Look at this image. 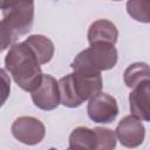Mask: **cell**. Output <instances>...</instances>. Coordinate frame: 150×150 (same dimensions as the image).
<instances>
[{"mask_svg": "<svg viewBox=\"0 0 150 150\" xmlns=\"http://www.w3.org/2000/svg\"><path fill=\"white\" fill-rule=\"evenodd\" d=\"M60 103L67 108H77L102 91L101 73L73 70L57 81Z\"/></svg>", "mask_w": 150, "mask_h": 150, "instance_id": "7a4b0ae2", "label": "cell"}, {"mask_svg": "<svg viewBox=\"0 0 150 150\" xmlns=\"http://www.w3.org/2000/svg\"><path fill=\"white\" fill-rule=\"evenodd\" d=\"M15 40L16 39L14 38V35L0 21V53L4 52V50H6L11 46H13Z\"/></svg>", "mask_w": 150, "mask_h": 150, "instance_id": "e0dca14e", "label": "cell"}, {"mask_svg": "<svg viewBox=\"0 0 150 150\" xmlns=\"http://www.w3.org/2000/svg\"><path fill=\"white\" fill-rule=\"evenodd\" d=\"M11 131L15 139L26 145L39 144L46 135L45 124L33 116H21L15 118L11 127Z\"/></svg>", "mask_w": 150, "mask_h": 150, "instance_id": "5b68a950", "label": "cell"}, {"mask_svg": "<svg viewBox=\"0 0 150 150\" xmlns=\"http://www.w3.org/2000/svg\"><path fill=\"white\" fill-rule=\"evenodd\" d=\"M87 38L89 45L108 43L115 46L118 40V29L111 21L107 19H100L89 26Z\"/></svg>", "mask_w": 150, "mask_h": 150, "instance_id": "30bf717a", "label": "cell"}, {"mask_svg": "<svg viewBox=\"0 0 150 150\" xmlns=\"http://www.w3.org/2000/svg\"><path fill=\"white\" fill-rule=\"evenodd\" d=\"M150 2L149 1H128L127 12L128 14L138 22L148 23L150 21Z\"/></svg>", "mask_w": 150, "mask_h": 150, "instance_id": "9a60e30c", "label": "cell"}, {"mask_svg": "<svg viewBox=\"0 0 150 150\" xmlns=\"http://www.w3.org/2000/svg\"><path fill=\"white\" fill-rule=\"evenodd\" d=\"M30 94L34 105L41 110H54L60 104L57 81L49 74L42 75V80L39 87Z\"/></svg>", "mask_w": 150, "mask_h": 150, "instance_id": "ba28073f", "label": "cell"}, {"mask_svg": "<svg viewBox=\"0 0 150 150\" xmlns=\"http://www.w3.org/2000/svg\"><path fill=\"white\" fill-rule=\"evenodd\" d=\"M129 108L132 116L141 121H150V80L143 81L129 94Z\"/></svg>", "mask_w": 150, "mask_h": 150, "instance_id": "9c48e42d", "label": "cell"}, {"mask_svg": "<svg viewBox=\"0 0 150 150\" xmlns=\"http://www.w3.org/2000/svg\"><path fill=\"white\" fill-rule=\"evenodd\" d=\"M0 9H2L1 22L15 39L26 35L32 29L34 21L33 1H0Z\"/></svg>", "mask_w": 150, "mask_h": 150, "instance_id": "277c9868", "label": "cell"}, {"mask_svg": "<svg viewBox=\"0 0 150 150\" xmlns=\"http://www.w3.org/2000/svg\"><path fill=\"white\" fill-rule=\"evenodd\" d=\"M96 135L93 129L87 127L75 128L69 136L70 150H95Z\"/></svg>", "mask_w": 150, "mask_h": 150, "instance_id": "7c38bea8", "label": "cell"}, {"mask_svg": "<svg viewBox=\"0 0 150 150\" xmlns=\"http://www.w3.org/2000/svg\"><path fill=\"white\" fill-rule=\"evenodd\" d=\"M67 150H70V149H69V148H68V149H67Z\"/></svg>", "mask_w": 150, "mask_h": 150, "instance_id": "d6986e66", "label": "cell"}, {"mask_svg": "<svg viewBox=\"0 0 150 150\" xmlns=\"http://www.w3.org/2000/svg\"><path fill=\"white\" fill-rule=\"evenodd\" d=\"M117 60L118 53L115 46L108 43H95L80 52L73 60L70 67L73 70L101 73L114 68Z\"/></svg>", "mask_w": 150, "mask_h": 150, "instance_id": "3957f363", "label": "cell"}, {"mask_svg": "<svg viewBox=\"0 0 150 150\" xmlns=\"http://www.w3.org/2000/svg\"><path fill=\"white\" fill-rule=\"evenodd\" d=\"M11 94V79L5 69L0 68V107L8 100Z\"/></svg>", "mask_w": 150, "mask_h": 150, "instance_id": "2e32d148", "label": "cell"}, {"mask_svg": "<svg viewBox=\"0 0 150 150\" xmlns=\"http://www.w3.org/2000/svg\"><path fill=\"white\" fill-rule=\"evenodd\" d=\"M23 42L32 49L40 64H46L53 59L55 47L53 41L47 36L41 34H33L26 38Z\"/></svg>", "mask_w": 150, "mask_h": 150, "instance_id": "8fae6325", "label": "cell"}, {"mask_svg": "<svg viewBox=\"0 0 150 150\" xmlns=\"http://www.w3.org/2000/svg\"><path fill=\"white\" fill-rule=\"evenodd\" d=\"M5 68L14 82L25 91H34L41 80L42 70L36 56L25 43L19 42L9 47L5 57Z\"/></svg>", "mask_w": 150, "mask_h": 150, "instance_id": "6da1fadb", "label": "cell"}, {"mask_svg": "<svg viewBox=\"0 0 150 150\" xmlns=\"http://www.w3.org/2000/svg\"><path fill=\"white\" fill-rule=\"evenodd\" d=\"M150 80L149 66L145 62H135L128 66L123 74V81L128 88H135L143 81Z\"/></svg>", "mask_w": 150, "mask_h": 150, "instance_id": "4fadbf2b", "label": "cell"}, {"mask_svg": "<svg viewBox=\"0 0 150 150\" xmlns=\"http://www.w3.org/2000/svg\"><path fill=\"white\" fill-rule=\"evenodd\" d=\"M115 135L124 148L134 149L143 143L145 138V128L141 120L132 115H128L118 122Z\"/></svg>", "mask_w": 150, "mask_h": 150, "instance_id": "52a82bcc", "label": "cell"}, {"mask_svg": "<svg viewBox=\"0 0 150 150\" xmlns=\"http://www.w3.org/2000/svg\"><path fill=\"white\" fill-rule=\"evenodd\" d=\"M93 130L96 135L95 150H115L117 142L115 131L104 127H96Z\"/></svg>", "mask_w": 150, "mask_h": 150, "instance_id": "5bb4252c", "label": "cell"}, {"mask_svg": "<svg viewBox=\"0 0 150 150\" xmlns=\"http://www.w3.org/2000/svg\"><path fill=\"white\" fill-rule=\"evenodd\" d=\"M48 150H57L56 148H50V149H48Z\"/></svg>", "mask_w": 150, "mask_h": 150, "instance_id": "ac0fdd59", "label": "cell"}, {"mask_svg": "<svg viewBox=\"0 0 150 150\" xmlns=\"http://www.w3.org/2000/svg\"><path fill=\"white\" fill-rule=\"evenodd\" d=\"M87 112L95 123H111L118 115V104L114 96L101 91L88 101Z\"/></svg>", "mask_w": 150, "mask_h": 150, "instance_id": "8992f818", "label": "cell"}]
</instances>
